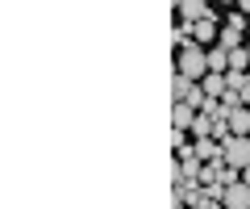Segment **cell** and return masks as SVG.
<instances>
[{
  "label": "cell",
  "mask_w": 250,
  "mask_h": 209,
  "mask_svg": "<svg viewBox=\"0 0 250 209\" xmlns=\"http://www.w3.org/2000/svg\"><path fill=\"white\" fill-rule=\"evenodd\" d=\"M175 71L192 75V80H205V75H208V50H205L200 42L188 38V42L179 46V55H175Z\"/></svg>",
  "instance_id": "cell-1"
},
{
  "label": "cell",
  "mask_w": 250,
  "mask_h": 209,
  "mask_svg": "<svg viewBox=\"0 0 250 209\" xmlns=\"http://www.w3.org/2000/svg\"><path fill=\"white\" fill-rule=\"evenodd\" d=\"M188 34H192V42H200V46H213L217 38H221V29H217V21H213V13H208V17H200V21H192V25H188Z\"/></svg>",
  "instance_id": "cell-2"
},
{
  "label": "cell",
  "mask_w": 250,
  "mask_h": 209,
  "mask_svg": "<svg viewBox=\"0 0 250 209\" xmlns=\"http://www.w3.org/2000/svg\"><path fill=\"white\" fill-rule=\"evenodd\" d=\"M225 209H250V184L246 180H233L225 184V197H221Z\"/></svg>",
  "instance_id": "cell-3"
},
{
  "label": "cell",
  "mask_w": 250,
  "mask_h": 209,
  "mask_svg": "<svg viewBox=\"0 0 250 209\" xmlns=\"http://www.w3.org/2000/svg\"><path fill=\"white\" fill-rule=\"evenodd\" d=\"M175 9H179V21H188V25H192V21L208 17V0H179Z\"/></svg>",
  "instance_id": "cell-4"
},
{
  "label": "cell",
  "mask_w": 250,
  "mask_h": 209,
  "mask_svg": "<svg viewBox=\"0 0 250 209\" xmlns=\"http://www.w3.org/2000/svg\"><path fill=\"white\" fill-rule=\"evenodd\" d=\"M208 71H229V46H221V42L208 46Z\"/></svg>",
  "instance_id": "cell-5"
},
{
  "label": "cell",
  "mask_w": 250,
  "mask_h": 209,
  "mask_svg": "<svg viewBox=\"0 0 250 209\" xmlns=\"http://www.w3.org/2000/svg\"><path fill=\"white\" fill-rule=\"evenodd\" d=\"M229 130H233V134H250V109H246V105L229 109Z\"/></svg>",
  "instance_id": "cell-6"
},
{
  "label": "cell",
  "mask_w": 250,
  "mask_h": 209,
  "mask_svg": "<svg viewBox=\"0 0 250 209\" xmlns=\"http://www.w3.org/2000/svg\"><path fill=\"white\" fill-rule=\"evenodd\" d=\"M200 88H205L208 96H221V92H225V71H208L205 80H200Z\"/></svg>",
  "instance_id": "cell-7"
},
{
  "label": "cell",
  "mask_w": 250,
  "mask_h": 209,
  "mask_svg": "<svg viewBox=\"0 0 250 209\" xmlns=\"http://www.w3.org/2000/svg\"><path fill=\"white\" fill-rule=\"evenodd\" d=\"M233 9H242V13H250V0H238V4H233Z\"/></svg>",
  "instance_id": "cell-8"
},
{
  "label": "cell",
  "mask_w": 250,
  "mask_h": 209,
  "mask_svg": "<svg viewBox=\"0 0 250 209\" xmlns=\"http://www.w3.org/2000/svg\"><path fill=\"white\" fill-rule=\"evenodd\" d=\"M242 180H246V184H250V163H246V167H242Z\"/></svg>",
  "instance_id": "cell-9"
},
{
  "label": "cell",
  "mask_w": 250,
  "mask_h": 209,
  "mask_svg": "<svg viewBox=\"0 0 250 209\" xmlns=\"http://www.w3.org/2000/svg\"><path fill=\"white\" fill-rule=\"evenodd\" d=\"M221 4H238V0H221Z\"/></svg>",
  "instance_id": "cell-10"
},
{
  "label": "cell",
  "mask_w": 250,
  "mask_h": 209,
  "mask_svg": "<svg viewBox=\"0 0 250 209\" xmlns=\"http://www.w3.org/2000/svg\"><path fill=\"white\" fill-rule=\"evenodd\" d=\"M246 29H250V13H246Z\"/></svg>",
  "instance_id": "cell-11"
},
{
  "label": "cell",
  "mask_w": 250,
  "mask_h": 209,
  "mask_svg": "<svg viewBox=\"0 0 250 209\" xmlns=\"http://www.w3.org/2000/svg\"><path fill=\"white\" fill-rule=\"evenodd\" d=\"M246 50H250V38H246Z\"/></svg>",
  "instance_id": "cell-12"
}]
</instances>
